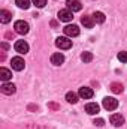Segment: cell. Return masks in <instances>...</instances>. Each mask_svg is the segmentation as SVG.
<instances>
[{"label":"cell","instance_id":"1","mask_svg":"<svg viewBox=\"0 0 127 129\" xmlns=\"http://www.w3.org/2000/svg\"><path fill=\"white\" fill-rule=\"evenodd\" d=\"M14 29H15V32L20 33V35H26V33H29V30H30V26H29V23H26L23 20H18V21H15Z\"/></svg>","mask_w":127,"mask_h":129},{"label":"cell","instance_id":"2","mask_svg":"<svg viewBox=\"0 0 127 129\" xmlns=\"http://www.w3.org/2000/svg\"><path fill=\"white\" fill-rule=\"evenodd\" d=\"M55 45H57L60 50H69V48L72 47V41H70L69 38H66V36H60V38L55 39Z\"/></svg>","mask_w":127,"mask_h":129},{"label":"cell","instance_id":"3","mask_svg":"<svg viewBox=\"0 0 127 129\" xmlns=\"http://www.w3.org/2000/svg\"><path fill=\"white\" fill-rule=\"evenodd\" d=\"M118 107V101L115 98H105L103 99V108L108 111H114Z\"/></svg>","mask_w":127,"mask_h":129},{"label":"cell","instance_id":"4","mask_svg":"<svg viewBox=\"0 0 127 129\" xmlns=\"http://www.w3.org/2000/svg\"><path fill=\"white\" fill-rule=\"evenodd\" d=\"M63 30H64V35L69 36V38H75V36L79 35V27L75 26V24H69V26H66Z\"/></svg>","mask_w":127,"mask_h":129},{"label":"cell","instance_id":"5","mask_svg":"<svg viewBox=\"0 0 127 129\" xmlns=\"http://www.w3.org/2000/svg\"><path fill=\"white\" fill-rule=\"evenodd\" d=\"M14 48H15V51L20 53V54H26V53H29V44H27L26 41H17L15 45H14Z\"/></svg>","mask_w":127,"mask_h":129},{"label":"cell","instance_id":"6","mask_svg":"<svg viewBox=\"0 0 127 129\" xmlns=\"http://www.w3.org/2000/svg\"><path fill=\"white\" fill-rule=\"evenodd\" d=\"M11 64H12V69H14V71H23V69H24V66H26L23 57H12Z\"/></svg>","mask_w":127,"mask_h":129},{"label":"cell","instance_id":"7","mask_svg":"<svg viewBox=\"0 0 127 129\" xmlns=\"http://www.w3.org/2000/svg\"><path fill=\"white\" fill-rule=\"evenodd\" d=\"M72 18H73V12L69 11V9H61V11L58 12V20H60V21L69 23V21H72Z\"/></svg>","mask_w":127,"mask_h":129},{"label":"cell","instance_id":"8","mask_svg":"<svg viewBox=\"0 0 127 129\" xmlns=\"http://www.w3.org/2000/svg\"><path fill=\"white\" fill-rule=\"evenodd\" d=\"M15 90H17V87H15L12 83H3L2 87H0V92H2L3 95H14Z\"/></svg>","mask_w":127,"mask_h":129},{"label":"cell","instance_id":"9","mask_svg":"<svg viewBox=\"0 0 127 129\" xmlns=\"http://www.w3.org/2000/svg\"><path fill=\"white\" fill-rule=\"evenodd\" d=\"M66 6H67V9L72 11V12H78V11L82 9V5H81L79 0H67V2H66Z\"/></svg>","mask_w":127,"mask_h":129},{"label":"cell","instance_id":"10","mask_svg":"<svg viewBox=\"0 0 127 129\" xmlns=\"http://www.w3.org/2000/svg\"><path fill=\"white\" fill-rule=\"evenodd\" d=\"M78 95H79V98H82V99H90V98H93L94 92L90 87H81L79 92H78Z\"/></svg>","mask_w":127,"mask_h":129},{"label":"cell","instance_id":"11","mask_svg":"<svg viewBox=\"0 0 127 129\" xmlns=\"http://www.w3.org/2000/svg\"><path fill=\"white\" fill-rule=\"evenodd\" d=\"M111 125H114V126H117V128L123 126V125H124V117H123L121 114H112V116H111Z\"/></svg>","mask_w":127,"mask_h":129},{"label":"cell","instance_id":"12","mask_svg":"<svg viewBox=\"0 0 127 129\" xmlns=\"http://www.w3.org/2000/svg\"><path fill=\"white\" fill-rule=\"evenodd\" d=\"M63 62H64V56L61 53H54L51 56V63L54 66H60V64H63Z\"/></svg>","mask_w":127,"mask_h":129},{"label":"cell","instance_id":"13","mask_svg":"<svg viewBox=\"0 0 127 129\" xmlns=\"http://www.w3.org/2000/svg\"><path fill=\"white\" fill-rule=\"evenodd\" d=\"M99 110H100V107L96 104V102H88L87 105H85V111H87V114H97L99 113Z\"/></svg>","mask_w":127,"mask_h":129},{"label":"cell","instance_id":"14","mask_svg":"<svg viewBox=\"0 0 127 129\" xmlns=\"http://www.w3.org/2000/svg\"><path fill=\"white\" fill-rule=\"evenodd\" d=\"M11 20H12V14H11L9 11H6V9H2V11H0V21H2L3 24H8Z\"/></svg>","mask_w":127,"mask_h":129},{"label":"cell","instance_id":"15","mask_svg":"<svg viewBox=\"0 0 127 129\" xmlns=\"http://www.w3.org/2000/svg\"><path fill=\"white\" fill-rule=\"evenodd\" d=\"M81 23H82V26H84L85 29H93V26H94L93 17H90V15H84V17L81 18Z\"/></svg>","mask_w":127,"mask_h":129},{"label":"cell","instance_id":"16","mask_svg":"<svg viewBox=\"0 0 127 129\" xmlns=\"http://www.w3.org/2000/svg\"><path fill=\"white\" fill-rule=\"evenodd\" d=\"M12 78V72L6 68H0V80L2 81H8Z\"/></svg>","mask_w":127,"mask_h":129},{"label":"cell","instance_id":"17","mask_svg":"<svg viewBox=\"0 0 127 129\" xmlns=\"http://www.w3.org/2000/svg\"><path fill=\"white\" fill-rule=\"evenodd\" d=\"M91 17H93V21H94L96 24H102V23H105V14L100 12V11H96Z\"/></svg>","mask_w":127,"mask_h":129},{"label":"cell","instance_id":"18","mask_svg":"<svg viewBox=\"0 0 127 129\" xmlns=\"http://www.w3.org/2000/svg\"><path fill=\"white\" fill-rule=\"evenodd\" d=\"M78 98H79V95H76L73 92H67L66 93V101L70 102V104H76L78 102Z\"/></svg>","mask_w":127,"mask_h":129},{"label":"cell","instance_id":"19","mask_svg":"<svg viewBox=\"0 0 127 129\" xmlns=\"http://www.w3.org/2000/svg\"><path fill=\"white\" fill-rule=\"evenodd\" d=\"M111 90H112L114 93H123L124 87H123V84H120V83H112V84H111Z\"/></svg>","mask_w":127,"mask_h":129},{"label":"cell","instance_id":"20","mask_svg":"<svg viewBox=\"0 0 127 129\" xmlns=\"http://www.w3.org/2000/svg\"><path fill=\"white\" fill-rule=\"evenodd\" d=\"M81 60H82L84 63H90V62L93 60V54L88 53V51H84V53L81 54Z\"/></svg>","mask_w":127,"mask_h":129},{"label":"cell","instance_id":"21","mask_svg":"<svg viewBox=\"0 0 127 129\" xmlns=\"http://www.w3.org/2000/svg\"><path fill=\"white\" fill-rule=\"evenodd\" d=\"M15 3L21 9H29L30 8V0H15Z\"/></svg>","mask_w":127,"mask_h":129},{"label":"cell","instance_id":"22","mask_svg":"<svg viewBox=\"0 0 127 129\" xmlns=\"http://www.w3.org/2000/svg\"><path fill=\"white\" fill-rule=\"evenodd\" d=\"M118 60L123 62V63H127V51H121V53H118Z\"/></svg>","mask_w":127,"mask_h":129},{"label":"cell","instance_id":"23","mask_svg":"<svg viewBox=\"0 0 127 129\" xmlns=\"http://www.w3.org/2000/svg\"><path fill=\"white\" fill-rule=\"evenodd\" d=\"M33 3L37 6V8H43L46 5V0H33Z\"/></svg>","mask_w":127,"mask_h":129},{"label":"cell","instance_id":"24","mask_svg":"<svg viewBox=\"0 0 127 129\" xmlns=\"http://www.w3.org/2000/svg\"><path fill=\"white\" fill-rule=\"evenodd\" d=\"M93 123H94L96 126H103V125H105V120H103V119H96Z\"/></svg>","mask_w":127,"mask_h":129},{"label":"cell","instance_id":"25","mask_svg":"<svg viewBox=\"0 0 127 129\" xmlns=\"http://www.w3.org/2000/svg\"><path fill=\"white\" fill-rule=\"evenodd\" d=\"M2 48H3V50H8V48H9V45H8L6 42H2Z\"/></svg>","mask_w":127,"mask_h":129}]
</instances>
